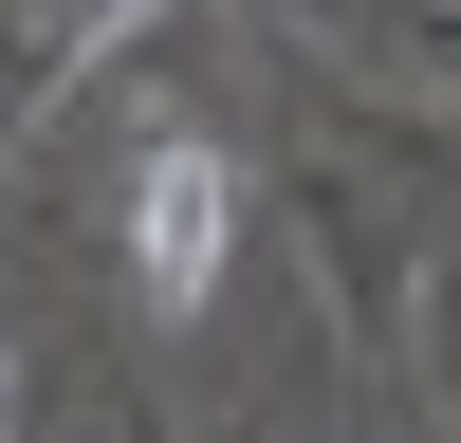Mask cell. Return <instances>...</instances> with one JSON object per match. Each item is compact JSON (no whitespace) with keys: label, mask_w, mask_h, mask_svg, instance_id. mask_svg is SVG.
Here are the masks:
<instances>
[{"label":"cell","mask_w":461,"mask_h":443,"mask_svg":"<svg viewBox=\"0 0 461 443\" xmlns=\"http://www.w3.org/2000/svg\"><path fill=\"white\" fill-rule=\"evenodd\" d=\"M111 240H130V295L185 332V314L221 295V258H240V167H221L203 130H148V148H130V203H111Z\"/></svg>","instance_id":"cell-1"},{"label":"cell","mask_w":461,"mask_h":443,"mask_svg":"<svg viewBox=\"0 0 461 443\" xmlns=\"http://www.w3.org/2000/svg\"><path fill=\"white\" fill-rule=\"evenodd\" d=\"M0 443H19V369H0Z\"/></svg>","instance_id":"cell-2"}]
</instances>
